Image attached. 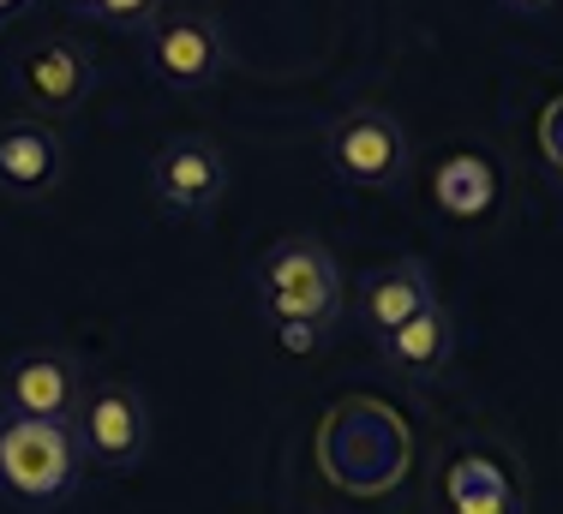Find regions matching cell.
Instances as JSON below:
<instances>
[{
    "instance_id": "1",
    "label": "cell",
    "mask_w": 563,
    "mask_h": 514,
    "mask_svg": "<svg viewBox=\"0 0 563 514\" xmlns=\"http://www.w3.org/2000/svg\"><path fill=\"white\" fill-rule=\"evenodd\" d=\"M258 311L271 323H318V329H336L347 317V288H342L336 252L312 234L276 239L258 257Z\"/></svg>"
},
{
    "instance_id": "2",
    "label": "cell",
    "mask_w": 563,
    "mask_h": 514,
    "mask_svg": "<svg viewBox=\"0 0 563 514\" xmlns=\"http://www.w3.org/2000/svg\"><path fill=\"white\" fill-rule=\"evenodd\" d=\"M85 479V449L73 425L0 413V491L24 509H55Z\"/></svg>"
},
{
    "instance_id": "3",
    "label": "cell",
    "mask_w": 563,
    "mask_h": 514,
    "mask_svg": "<svg viewBox=\"0 0 563 514\" xmlns=\"http://www.w3.org/2000/svg\"><path fill=\"white\" fill-rule=\"evenodd\" d=\"M324 161L354 192H396L413 168V144L384 102H354L324 126Z\"/></svg>"
},
{
    "instance_id": "4",
    "label": "cell",
    "mask_w": 563,
    "mask_h": 514,
    "mask_svg": "<svg viewBox=\"0 0 563 514\" xmlns=\"http://www.w3.org/2000/svg\"><path fill=\"white\" fill-rule=\"evenodd\" d=\"M151 198L180 222H210L228 198V156L210 132H174L151 156Z\"/></svg>"
},
{
    "instance_id": "5",
    "label": "cell",
    "mask_w": 563,
    "mask_h": 514,
    "mask_svg": "<svg viewBox=\"0 0 563 514\" xmlns=\"http://www.w3.org/2000/svg\"><path fill=\"white\" fill-rule=\"evenodd\" d=\"M73 437H78V449H85V461H97V467H114V472L139 467L144 455H151V437H156L151 401L132 383L85 389V401H78V413H73Z\"/></svg>"
},
{
    "instance_id": "6",
    "label": "cell",
    "mask_w": 563,
    "mask_h": 514,
    "mask_svg": "<svg viewBox=\"0 0 563 514\" xmlns=\"http://www.w3.org/2000/svg\"><path fill=\"white\" fill-rule=\"evenodd\" d=\"M144 66H151L156 85L180 90V97H198L222 78L228 66V43H222V24L205 19V12H186L168 7L163 19L144 31Z\"/></svg>"
},
{
    "instance_id": "7",
    "label": "cell",
    "mask_w": 563,
    "mask_h": 514,
    "mask_svg": "<svg viewBox=\"0 0 563 514\" xmlns=\"http://www.w3.org/2000/svg\"><path fill=\"white\" fill-rule=\"evenodd\" d=\"M12 90H19L24 114L31 120H66L90 102L97 90V60H90L78 43H36L31 54H19L12 66Z\"/></svg>"
},
{
    "instance_id": "8",
    "label": "cell",
    "mask_w": 563,
    "mask_h": 514,
    "mask_svg": "<svg viewBox=\"0 0 563 514\" xmlns=\"http://www.w3.org/2000/svg\"><path fill=\"white\" fill-rule=\"evenodd\" d=\"M66 186V138L48 120H0V192L19 204H48Z\"/></svg>"
},
{
    "instance_id": "9",
    "label": "cell",
    "mask_w": 563,
    "mask_h": 514,
    "mask_svg": "<svg viewBox=\"0 0 563 514\" xmlns=\"http://www.w3.org/2000/svg\"><path fill=\"white\" fill-rule=\"evenodd\" d=\"M78 401H85V371L60 347H31L7 365V413L12 418H48V425H73Z\"/></svg>"
},
{
    "instance_id": "10",
    "label": "cell",
    "mask_w": 563,
    "mask_h": 514,
    "mask_svg": "<svg viewBox=\"0 0 563 514\" xmlns=\"http://www.w3.org/2000/svg\"><path fill=\"white\" fill-rule=\"evenodd\" d=\"M432 300H438L432 269H426L420 257H390V264L366 269V276L354 281V300H347V311H354V323L372 335V342H384V335L401 329L413 311H426Z\"/></svg>"
},
{
    "instance_id": "11",
    "label": "cell",
    "mask_w": 563,
    "mask_h": 514,
    "mask_svg": "<svg viewBox=\"0 0 563 514\" xmlns=\"http://www.w3.org/2000/svg\"><path fill=\"white\" fill-rule=\"evenodd\" d=\"M372 347H378L384 371H396L401 383H432V377H444V365L455 359V317H450L444 300H432L426 311H413L401 329H390Z\"/></svg>"
},
{
    "instance_id": "12",
    "label": "cell",
    "mask_w": 563,
    "mask_h": 514,
    "mask_svg": "<svg viewBox=\"0 0 563 514\" xmlns=\"http://www.w3.org/2000/svg\"><path fill=\"white\" fill-rule=\"evenodd\" d=\"M444 503L450 514H521V491L504 461H492L486 449H462L444 467Z\"/></svg>"
},
{
    "instance_id": "13",
    "label": "cell",
    "mask_w": 563,
    "mask_h": 514,
    "mask_svg": "<svg viewBox=\"0 0 563 514\" xmlns=\"http://www.w3.org/2000/svg\"><path fill=\"white\" fill-rule=\"evenodd\" d=\"M432 204L450 222H486L498 210V168L486 150H450L432 174Z\"/></svg>"
},
{
    "instance_id": "14",
    "label": "cell",
    "mask_w": 563,
    "mask_h": 514,
    "mask_svg": "<svg viewBox=\"0 0 563 514\" xmlns=\"http://www.w3.org/2000/svg\"><path fill=\"white\" fill-rule=\"evenodd\" d=\"M163 12H168V0H97V19L126 31V36H144Z\"/></svg>"
},
{
    "instance_id": "15",
    "label": "cell",
    "mask_w": 563,
    "mask_h": 514,
    "mask_svg": "<svg viewBox=\"0 0 563 514\" xmlns=\"http://www.w3.org/2000/svg\"><path fill=\"white\" fill-rule=\"evenodd\" d=\"M540 150L552 161V174H563V97H552L540 114Z\"/></svg>"
},
{
    "instance_id": "16",
    "label": "cell",
    "mask_w": 563,
    "mask_h": 514,
    "mask_svg": "<svg viewBox=\"0 0 563 514\" xmlns=\"http://www.w3.org/2000/svg\"><path fill=\"white\" fill-rule=\"evenodd\" d=\"M276 342L288 347V354H318V347L330 342V329H318V323H276Z\"/></svg>"
},
{
    "instance_id": "17",
    "label": "cell",
    "mask_w": 563,
    "mask_h": 514,
    "mask_svg": "<svg viewBox=\"0 0 563 514\" xmlns=\"http://www.w3.org/2000/svg\"><path fill=\"white\" fill-rule=\"evenodd\" d=\"M504 7H516V12H552L558 0H504Z\"/></svg>"
},
{
    "instance_id": "18",
    "label": "cell",
    "mask_w": 563,
    "mask_h": 514,
    "mask_svg": "<svg viewBox=\"0 0 563 514\" xmlns=\"http://www.w3.org/2000/svg\"><path fill=\"white\" fill-rule=\"evenodd\" d=\"M66 7H73L78 19H97V0H66Z\"/></svg>"
},
{
    "instance_id": "19",
    "label": "cell",
    "mask_w": 563,
    "mask_h": 514,
    "mask_svg": "<svg viewBox=\"0 0 563 514\" xmlns=\"http://www.w3.org/2000/svg\"><path fill=\"white\" fill-rule=\"evenodd\" d=\"M12 7H24V0H0V19H7V12H12Z\"/></svg>"
}]
</instances>
